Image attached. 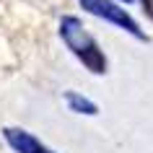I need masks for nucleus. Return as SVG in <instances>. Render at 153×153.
<instances>
[{
    "label": "nucleus",
    "mask_w": 153,
    "mask_h": 153,
    "mask_svg": "<svg viewBox=\"0 0 153 153\" xmlns=\"http://www.w3.org/2000/svg\"><path fill=\"white\" fill-rule=\"evenodd\" d=\"M57 31H60L62 44L70 49V55L88 73H94V75H104L106 73L109 60H106L104 49L99 47V42L94 39V34L86 29V24H83L78 16H62Z\"/></svg>",
    "instance_id": "f257e3e1"
},
{
    "label": "nucleus",
    "mask_w": 153,
    "mask_h": 153,
    "mask_svg": "<svg viewBox=\"0 0 153 153\" xmlns=\"http://www.w3.org/2000/svg\"><path fill=\"white\" fill-rule=\"evenodd\" d=\"M78 3L88 16H96L101 21H106V24L117 26V29H122L125 34H130L137 42H148V34L140 29V24L127 13V8L122 3H117V0H78Z\"/></svg>",
    "instance_id": "f03ea898"
},
{
    "label": "nucleus",
    "mask_w": 153,
    "mask_h": 153,
    "mask_svg": "<svg viewBox=\"0 0 153 153\" xmlns=\"http://www.w3.org/2000/svg\"><path fill=\"white\" fill-rule=\"evenodd\" d=\"M3 137H5V143L16 153H55L52 148H47L39 137H34L24 127H5L3 130Z\"/></svg>",
    "instance_id": "7ed1b4c3"
},
{
    "label": "nucleus",
    "mask_w": 153,
    "mask_h": 153,
    "mask_svg": "<svg viewBox=\"0 0 153 153\" xmlns=\"http://www.w3.org/2000/svg\"><path fill=\"white\" fill-rule=\"evenodd\" d=\"M62 96H65V104H68V109L73 114H86V117H96L99 114V106L88 96L78 94V91H65Z\"/></svg>",
    "instance_id": "20e7f679"
},
{
    "label": "nucleus",
    "mask_w": 153,
    "mask_h": 153,
    "mask_svg": "<svg viewBox=\"0 0 153 153\" xmlns=\"http://www.w3.org/2000/svg\"><path fill=\"white\" fill-rule=\"evenodd\" d=\"M140 5H143V13L153 21V0H140Z\"/></svg>",
    "instance_id": "39448f33"
},
{
    "label": "nucleus",
    "mask_w": 153,
    "mask_h": 153,
    "mask_svg": "<svg viewBox=\"0 0 153 153\" xmlns=\"http://www.w3.org/2000/svg\"><path fill=\"white\" fill-rule=\"evenodd\" d=\"M117 3H125V5H130V3H132V0H117Z\"/></svg>",
    "instance_id": "423d86ee"
}]
</instances>
